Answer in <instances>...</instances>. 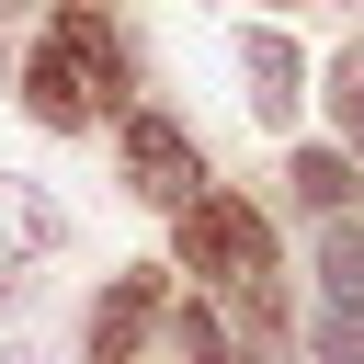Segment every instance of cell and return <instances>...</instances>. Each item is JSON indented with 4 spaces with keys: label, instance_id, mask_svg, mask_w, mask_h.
I'll return each mask as SVG.
<instances>
[{
    "label": "cell",
    "instance_id": "1",
    "mask_svg": "<svg viewBox=\"0 0 364 364\" xmlns=\"http://www.w3.org/2000/svg\"><path fill=\"white\" fill-rule=\"evenodd\" d=\"M182 262L228 273V284H273V228L239 193H182Z\"/></svg>",
    "mask_w": 364,
    "mask_h": 364
},
{
    "label": "cell",
    "instance_id": "2",
    "mask_svg": "<svg viewBox=\"0 0 364 364\" xmlns=\"http://www.w3.org/2000/svg\"><path fill=\"white\" fill-rule=\"evenodd\" d=\"M46 46H57V68L80 80V102H91V114H114V102H125V46H114V23L57 11V23H46Z\"/></svg>",
    "mask_w": 364,
    "mask_h": 364
},
{
    "label": "cell",
    "instance_id": "3",
    "mask_svg": "<svg viewBox=\"0 0 364 364\" xmlns=\"http://www.w3.org/2000/svg\"><path fill=\"white\" fill-rule=\"evenodd\" d=\"M125 182L148 193V205H182L205 171H193V136L171 125V114H125Z\"/></svg>",
    "mask_w": 364,
    "mask_h": 364
},
{
    "label": "cell",
    "instance_id": "4",
    "mask_svg": "<svg viewBox=\"0 0 364 364\" xmlns=\"http://www.w3.org/2000/svg\"><path fill=\"white\" fill-rule=\"evenodd\" d=\"M239 68H250V114H262V125H284V114L307 102V57H296V34H250Z\"/></svg>",
    "mask_w": 364,
    "mask_h": 364
},
{
    "label": "cell",
    "instance_id": "5",
    "mask_svg": "<svg viewBox=\"0 0 364 364\" xmlns=\"http://www.w3.org/2000/svg\"><path fill=\"white\" fill-rule=\"evenodd\" d=\"M148 318H159V273H114V296L91 307V364H125L148 341Z\"/></svg>",
    "mask_w": 364,
    "mask_h": 364
},
{
    "label": "cell",
    "instance_id": "6",
    "mask_svg": "<svg viewBox=\"0 0 364 364\" xmlns=\"http://www.w3.org/2000/svg\"><path fill=\"white\" fill-rule=\"evenodd\" d=\"M34 250H57V205H46L34 182H11V171H0V273H11V262H34Z\"/></svg>",
    "mask_w": 364,
    "mask_h": 364
},
{
    "label": "cell",
    "instance_id": "7",
    "mask_svg": "<svg viewBox=\"0 0 364 364\" xmlns=\"http://www.w3.org/2000/svg\"><path fill=\"white\" fill-rule=\"evenodd\" d=\"M318 273H330V307H353V318H364V228H353V216H330Z\"/></svg>",
    "mask_w": 364,
    "mask_h": 364
},
{
    "label": "cell",
    "instance_id": "8",
    "mask_svg": "<svg viewBox=\"0 0 364 364\" xmlns=\"http://www.w3.org/2000/svg\"><path fill=\"white\" fill-rule=\"evenodd\" d=\"M284 182H296L318 216H341V205H353V159H341V148H296V171H284Z\"/></svg>",
    "mask_w": 364,
    "mask_h": 364
},
{
    "label": "cell",
    "instance_id": "9",
    "mask_svg": "<svg viewBox=\"0 0 364 364\" xmlns=\"http://www.w3.org/2000/svg\"><path fill=\"white\" fill-rule=\"evenodd\" d=\"M171 364H228V330L205 307H171Z\"/></svg>",
    "mask_w": 364,
    "mask_h": 364
},
{
    "label": "cell",
    "instance_id": "10",
    "mask_svg": "<svg viewBox=\"0 0 364 364\" xmlns=\"http://www.w3.org/2000/svg\"><path fill=\"white\" fill-rule=\"evenodd\" d=\"M330 102H341V136H353V148H364V46H353V57H341V68H330Z\"/></svg>",
    "mask_w": 364,
    "mask_h": 364
},
{
    "label": "cell",
    "instance_id": "11",
    "mask_svg": "<svg viewBox=\"0 0 364 364\" xmlns=\"http://www.w3.org/2000/svg\"><path fill=\"white\" fill-rule=\"evenodd\" d=\"M318 364H364V318H353V307L318 318Z\"/></svg>",
    "mask_w": 364,
    "mask_h": 364
}]
</instances>
